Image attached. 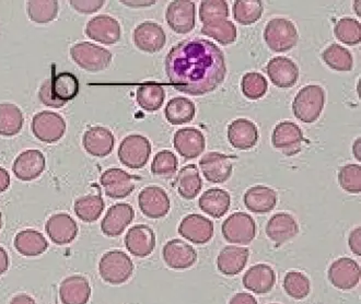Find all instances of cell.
Returning a JSON list of instances; mask_svg holds the SVG:
<instances>
[{"label": "cell", "instance_id": "58", "mask_svg": "<svg viewBox=\"0 0 361 304\" xmlns=\"http://www.w3.org/2000/svg\"><path fill=\"white\" fill-rule=\"evenodd\" d=\"M355 5H356V8H357V15L359 16V17H360V11H359V6H360V1H357L356 4H355Z\"/></svg>", "mask_w": 361, "mask_h": 304}, {"label": "cell", "instance_id": "13", "mask_svg": "<svg viewBox=\"0 0 361 304\" xmlns=\"http://www.w3.org/2000/svg\"><path fill=\"white\" fill-rule=\"evenodd\" d=\"M85 32L87 37L104 45L116 44L122 35L118 20L106 15L93 17L87 25Z\"/></svg>", "mask_w": 361, "mask_h": 304}, {"label": "cell", "instance_id": "36", "mask_svg": "<svg viewBox=\"0 0 361 304\" xmlns=\"http://www.w3.org/2000/svg\"><path fill=\"white\" fill-rule=\"evenodd\" d=\"M196 114V107L190 99L184 97H174L166 104L164 115L172 125H183L192 122Z\"/></svg>", "mask_w": 361, "mask_h": 304}, {"label": "cell", "instance_id": "47", "mask_svg": "<svg viewBox=\"0 0 361 304\" xmlns=\"http://www.w3.org/2000/svg\"><path fill=\"white\" fill-rule=\"evenodd\" d=\"M242 92L250 100H259L267 95L269 83L262 73H247L242 77Z\"/></svg>", "mask_w": 361, "mask_h": 304}, {"label": "cell", "instance_id": "8", "mask_svg": "<svg viewBox=\"0 0 361 304\" xmlns=\"http://www.w3.org/2000/svg\"><path fill=\"white\" fill-rule=\"evenodd\" d=\"M32 133L39 141L53 144L63 138L66 133V122L57 113L43 111L32 119Z\"/></svg>", "mask_w": 361, "mask_h": 304}, {"label": "cell", "instance_id": "17", "mask_svg": "<svg viewBox=\"0 0 361 304\" xmlns=\"http://www.w3.org/2000/svg\"><path fill=\"white\" fill-rule=\"evenodd\" d=\"M133 41L140 51L154 54L164 49L166 37L161 25L148 21L137 25L133 33Z\"/></svg>", "mask_w": 361, "mask_h": 304}, {"label": "cell", "instance_id": "54", "mask_svg": "<svg viewBox=\"0 0 361 304\" xmlns=\"http://www.w3.org/2000/svg\"><path fill=\"white\" fill-rule=\"evenodd\" d=\"M9 267V257L5 248L0 246V275H3Z\"/></svg>", "mask_w": 361, "mask_h": 304}, {"label": "cell", "instance_id": "40", "mask_svg": "<svg viewBox=\"0 0 361 304\" xmlns=\"http://www.w3.org/2000/svg\"><path fill=\"white\" fill-rule=\"evenodd\" d=\"M59 9L56 0H31L27 4V16L37 25H47L54 21L59 15Z\"/></svg>", "mask_w": 361, "mask_h": 304}, {"label": "cell", "instance_id": "3", "mask_svg": "<svg viewBox=\"0 0 361 304\" xmlns=\"http://www.w3.org/2000/svg\"><path fill=\"white\" fill-rule=\"evenodd\" d=\"M71 56L83 71L99 73L109 68L112 63V53L104 47L81 42L71 49Z\"/></svg>", "mask_w": 361, "mask_h": 304}, {"label": "cell", "instance_id": "41", "mask_svg": "<svg viewBox=\"0 0 361 304\" xmlns=\"http://www.w3.org/2000/svg\"><path fill=\"white\" fill-rule=\"evenodd\" d=\"M263 11L264 6L261 0H237L232 8L233 18L242 25H251L257 23Z\"/></svg>", "mask_w": 361, "mask_h": 304}, {"label": "cell", "instance_id": "18", "mask_svg": "<svg viewBox=\"0 0 361 304\" xmlns=\"http://www.w3.org/2000/svg\"><path fill=\"white\" fill-rule=\"evenodd\" d=\"M127 251L136 257H147L156 248V234L150 226L137 224L132 226L125 236Z\"/></svg>", "mask_w": 361, "mask_h": 304}, {"label": "cell", "instance_id": "23", "mask_svg": "<svg viewBox=\"0 0 361 304\" xmlns=\"http://www.w3.org/2000/svg\"><path fill=\"white\" fill-rule=\"evenodd\" d=\"M115 138L110 129L102 126L90 127L82 137V146L90 156L104 158L114 148Z\"/></svg>", "mask_w": 361, "mask_h": 304}, {"label": "cell", "instance_id": "60", "mask_svg": "<svg viewBox=\"0 0 361 304\" xmlns=\"http://www.w3.org/2000/svg\"><path fill=\"white\" fill-rule=\"evenodd\" d=\"M269 304H279V303H269Z\"/></svg>", "mask_w": 361, "mask_h": 304}, {"label": "cell", "instance_id": "2", "mask_svg": "<svg viewBox=\"0 0 361 304\" xmlns=\"http://www.w3.org/2000/svg\"><path fill=\"white\" fill-rule=\"evenodd\" d=\"M325 91L317 85H305L301 89L293 103V114L301 122L311 124L319 119L324 109Z\"/></svg>", "mask_w": 361, "mask_h": 304}, {"label": "cell", "instance_id": "50", "mask_svg": "<svg viewBox=\"0 0 361 304\" xmlns=\"http://www.w3.org/2000/svg\"><path fill=\"white\" fill-rule=\"evenodd\" d=\"M103 0H71V6L77 13L82 15H91L97 13L104 6Z\"/></svg>", "mask_w": 361, "mask_h": 304}, {"label": "cell", "instance_id": "10", "mask_svg": "<svg viewBox=\"0 0 361 304\" xmlns=\"http://www.w3.org/2000/svg\"><path fill=\"white\" fill-rule=\"evenodd\" d=\"M305 140L302 130L295 123L281 122L276 125L271 135V144L285 156L299 154Z\"/></svg>", "mask_w": 361, "mask_h": 304}, {"label": "cell", "instance_id": "45", "mask_svg": "<svg viewBox=\"0 0 361 304\" xmlns=\"http://www.w3.org/2000/svg\"><path fill=\"white\" fill-rule=\"evenodd\" d=\"M334 35L339 42L349 47L358 45L361 42V25L352 18L339 20L334 28Z\"/></svg>", "mask_w": 361, "mask_h": 304}, {"label": "cell", "instance_id": "59", "mask_svg": "<svg viewBox=\"0 0 361 304\" xmlns=\"http://www.w3.org/2000/svg\"><path fill=\"white\" fill-rule=\"evenodd\" d=\"M1 226H3V217H1V212H0V230H1Z\"/></svg>", "mask_w": 361, "mask_h": 304}, {"label": "cell", "instance_id": "25", "mask_svg": "<svg viewBox=\"0 0 361 304\" xmlns=\"http://www.w3.org/2000/svg\"><path fill=\"white\" fill-rule=\"evenodd\" d=\"M45 230L51 242L57 245L71 243L78 236L76 221L67 214H53L47 220Z\"/></svg>", "mask_w": 361, "mask_h": 304}, {"label": "cell", "instance_id": "22", "mask_svg": "<svg viewBox=\"0 0 361 304\" xmlns=\"http://www.w3.org/2000/svg\"><path fill=\"white\" fill-rule=\"evenodd\" d=\"M173 144L180 156L185 159H195L205 150L206 139L200 129L188 127L178 129L174 135Z\"/></svg>", "mask_w": 361, "mask_h": 304}, {"label": "cell", "instance_id": "51", "mask_svg": "<svg viewBox=\"0 0 361 304\" xmlns=\"http://www.w3.org/2000/svg\"><path fill=\"white\" fill-rule=\"evenodd\" d=\"M349 248L353 253L357 256L361 255V229L360 226H357L356 229L353 230L349 234L348 238Z\"/></svg>", "mask_w": 361, "mask_h": 304}, {"label": "cell", "instance_id": "48", "mask_svg": "<svg viewBox=\"0 0 361 304\" xmlns=\"http://www.w3.org/2000/svg\"><path fill=\"white\" fill-rule=\"evenodd\" d=\"M178 171V158L170 150H162L152 160V172L157 176L172 178Z\"/></svg>", "mask_w": 361, "mask_h": 304}, {"label": "cell", "instance_id": "24", "mask_svg": "<svg viewBox=\"0 0 361 304\" xmlns=\"http://www.w3.org/2000/svg\"><path fill=\"white\" fill-rule=\"evenodd\" d=\"M267 75L271 83L281 89L291 88L299 79V68L291 59L279 56L267 63Z\"/></svg>", "mask_w": 361, "mask_h": 304}, {"label": "cell", "instance_id": "53", "mask_svg": "<svg viewBox=\"0 0 361 304\" xmlns=\"http://www.w3.org/2000/svg\"><path fill=\"white\" fill-rule=\"evenodd\" d=\"M10 186V176L6 169L0 168V193L6 192Z\"/></svg>", "mask_w": 361, "mask_h": 304}, {"label": "cell", "instance_id": "35", "mask_svg": "<svg viewBox=\"0 0 361 304\" xmlns=\"http://www.w3.org/2000/svg\"><path fill=\"white\" fill-rule=\"evenodd\" d=\"M15 248L21 255L39 256L47 251L49 243L41 232L27 229L16 236Z\"/></svg>", "mask_w": 361, "mask_h": 304}, {"label": "cell", "instance_id": "39", "mask_svg": "<svg viewBox=\"0 0 361 304\" xmlns=\"http://www.w3.org/2000/svg\"><path fill=\"white\" fill-rule=\"evenodd\" d=\"M104 206V200L101 194H91L77 200L73 208L79 219L83 222H94L100 218Z\"/></svg>", "mask_w": 361, "mask_h": 304}, {"label": "cell", "instance_id": "33", "mask_svg": "<svg viewBox=\"0 0 361 304\" xmlns=\"http://www.w3.org/2000/svg\"><path fill=\"white\" fill-rule=\"evenodd\" d=\"M277 194L273 188L257 186L244 194V205L254 214H267L275 208Z\"/></svg>", "mask_w": 361, "mask_h": 304}, {"label": "cell", "instance_id": "4", "mask_svg": "<svg viewBox=\"0 0 361 304\" xmlns=\"http://www.w3.org/2000/svg\"><path fill=\"white\" fill-rule=\"evenodd\" d=\"M99 273L111 285H122L132 277L134 264L130 256L120 250L105 253L99 263Z\"/></svg>", "mask_w": 361, "mask_h": 304}, {"label": "cell", "instance_id": "31", "mask_svg": "<svg viewBox=\"0 0 361 304\" xmlns=\"http://www.w3.org/2000/svg\"><path fill=\"white\" fill-rule=\"evenodd\" d=\"M90 296V285L82 276H71L63 279L59 288V297L63 304H87Z\"/></svg>", "mask_w": 361, "mask_h": 304}, {"label": "cell", "instance_id": "5", "mask_svg": "<svg viewBox=\"0 0 361 304\" xmlns=\"http://www.w3.org/2000/svg\"><path fill=\"white\" fill-rule=\"evenodd\" d=\"M264 39L271 51L285 53L297 45L299 35L291 21L283 18H275L267 23L264 30Z\"/></svg>", "mask_w": 361, "mask_h": 304}, {"label": "cell", "instance_id": "43", "mask_svg": "<svg viewBox=\"0 0 361 304\" xmlns=\"http://www.w3.org/2000/svg\"><path fill=\"white\" fill-rule=\"evenodd\" d=\"M204 35L219 42L221 45H230L237 39V28L229 20H221L217 23H208L202 28Z\"/></svg>", "mask_w": 361, "mask_h": 304}, {"label": "cell", "instance_id": "38", "mask_svg": "<svg viewBox=\"0 0 361 304\" xmlns=\"http://www.w3.org/2000/svg\"><path fill=\"white\" fill-rule=\"evenodd\" d=\"M164 99L166 91L162 85L157 83H145L137 89V103L147 112H156L161 109Z\"/></svg>", "mask_w": 361, "mask_h": 304}, {"label": "cell", "instance_id": "1", "mask_svg": "<svg viewBox=\"0 0 361 304\" xmlns=\"http://www.w3.org/2000/svg\"><path fill=\"white\" fill-rule=\"evenodd\" d=\"M166 73L176 90L194 97L205 95L225 81V55L214 42L184 39L166 55Z\"/></svg>", "mask_w": 361, "mask_h": 304}, {"label": "cell", "instance_id": "7", "mask_svg": "<svg viewBox=\"0 0 361 304\" xmlns=\"http://www.w3.org/2000/svg\"><path fill=\"white\" fill-rule=\"evenodd\" d=\"M221 232L229 243L247 245L257 236V224L247 212H235L222 224Z\"/></svg>", "mask_w": 361, "mask_h": 304}, {"label": "cell", "instance_id": "20", "mask_svg": "<svg viewBox=\"0 0 361 304\" xmlns=\"http://www.w3.org/2000/svg\"><path fill=\"white\" fill-rule=\"evenodd\" d=\"M45 170V157L39 150H25L13 162L16 178L23 182H31L41 176Z\"/></svg>", "mask_w": 361, "mask_h": 304}, {"label": "cell", "instance_id": "34", "mask_svg": "<svg viewBox=\"0 0 361 304\" xmlns=\"http://www.w3.org/2000/svg\"><path fill=\"white\" fill-rule=\"evenodd\" d=\"M174 186L180 197L188 200H194L203 188V182L200 178L197 166L195 164H188L180 169L176 176Z\"/></svg>", "mask_w": 361, "mask_h": 304}, {"label": "cell", "instance_id": "32", "mask_svg": "<svg viewBox=\"0 0 361 304\" xmlns=\"http://www.w3.org/2000/svg\"><path fill=\"white\" fill-rule=\"evenodd\" d=\"M198 206L200 210L208 216L219 219L229 210L231 206V197L227 190L221 188H210L200 196Z\"/></svg>", "mask_w": 361, "mask_h": 304}, {"label": "cell", "instance_id": "55", "mask_svg": "<svg viewBox=\"0 0 361 304\" xmlns=\"http://www.w3.org/2000/svg\"><path fill=\"white\" fill-rule=\"evenodd\" d=\"M10 304H37V302L35 301L33 298L30 297L29 295H25V293H21V295L16 296Z\"/></svg>", "mask_w": 361, "mask_h": 304}, {"label": "cell", "instance_id": "12", "mask_svg": "<svg viewBox=\"0 0 361 304\" xmlns=\"http://www.w3.org/2000/svg\"><path fill=\"white\" fill-rule=\"evenodd\" d=\"M327 277L337 289H354L360 281V267L352 258H338L330 266Z\"/></svg>", "mask_w": 361, "mask_h": 304}, {"label": "cell", "instance_id": "30", "mask_svg": "<svg viewBox=\"0 0 361 304\" xmlns=\"http://www.w3.org/2000/svg\"><path fill=\"white\" fill-rule=\"evenodd\" d=\"M49 80V91L53 100L63 107L73 100L79 93V81L71 73H61L53 75Z\"/></svg>", "mask_w": 361, "mask_h": 304}, {"label": "cell", "instance_id": "37", "mask_svg": "<svg viewBox=\"0 0 361 304\" xmlns=\"http://www.w3.org/2000/svg\"><path fill=\"white\" fill-rule=\"evenodd\" d=\"M23 111L13 103H0V136L13 137L21 132Z\"/></svg>", "mask_w": 361, "mask_h": 304}, {"label": "cell", "instance_id": "14", "mask_svg": "<svg viewBox=\"0 0 361 304\" xmlns=\"http://www.w3.org/2000/svg\"><path fill=\"white\" fill-rule=\"evenodd\" d=\"M178 234L192 243L202 245L208 243L214 236V224L202 214H188L180 221Z\"/></svg>", "mask_w": 361, "mask_h": 304}, {"label": "cell", "instance_id": "11", "mask_svg": "<svg viewBox=\"0 0 361 304\" xmlns=\"http://www.w3.org/2000/svg\"><path fill=\"white\" fill-rule=\"evenodd\" d=\"M138 205L145 216L150 219H160L170 212L171 202L164 188L148 186L140 193Z\"/></svg>", "mask_w": 361, "mask_h": 304}, {"label": "cell", "instance_id": "6", "mask_svg": "<svg viewBox=\"0 0 361 304\" xmlns=\"http://www.w3.org/2000/svg\"><path fill=\"white\" fill-rule=\"evenodd\" d=\"M118 159L130 169H142L146 166L152 154V144L148 138L138 134L125 137L118 148Z\"/></svg>", "mask_w": 361, "mask_h": 304}, {"label": "cell", "instance_id": "9", "mask_svg": "<svg viewBox=\"0 0 361 304\" xmlns=\"http://www.w3.org/2000/svg\"><path fill=\"white\" fill-rule=\"evenodd\" d=\"M166 20L169 27L178 35L193 31L196 25V6L190 0L172 1L166 8Z\"/></svg>", "mask_w": 361, "mask_h": 304}, {"label": "cell", "instance_id": "26", "mask_svg": "<svg viewBox=\"0 0 361 304\" xmlns=\"http://www.w3.org/2000/svg\"><path fill=\"white\" fill-rule=\"evenodd\" d=\"M259 134L257 125L247 118H238L228 128V139L232 147L240 150H249L259 141Z\"/></svg>", "mask_w": 361, "mask_h": 304}, {"label": "cell", "instance_id": "27", "mask_svg": "<svg viewBox=\"0 0 361 304\" xmlns=\"http://www.w3.org/2000/svg\"><path fill=\"white\" fill-rule=\"evenodd\" d=\"M276 284L275 270L267 264L252 266L243 276V286L255 295H265Z\"/></svg>", "mask_w": 361, "mask_h": 304}, {"label": "cell", "instance_id": "46", "mask_svg": "<svg viewBox=\"0 0 361 304\" xmlns=\"http://www.w3.org/2000/svg\"><path fill=\"white\" fill-rule=\"evenodd\" d=\"M229 7L225 0H205L200 6V19L204 25L228 20Z\"/></svg>", "mask_w": 361, "mask_h": 304}, {"label": "cell", "instance_id": "15", "mask_svg": "<svg viewBox=\"0 0 361 304\" xmlns=\"http://www.w3.org/2000/svg\"><path fill=\"white\" fill-rule=\"evenodd\" d=\"M135 176H130L122 169L113 168L103 173L100 183L109 197L122 200L130 196L135 190Z\"/></svg>", "mask_w": 361, "mask_h": 304}, {"label": "cell", "instance_id": "57", "mask_svg": "<svg viewBox=\"0 0 361 304\" xmlns=\"http://www.w3.org/2000/svg\"><path fill=\"white\" fill-rule=\"evenodd\" d=\"M361 146H360V138H357L356 141H355L354 145H353V152H354V156L356 157L357 160H361Z\"/></svg>", "mask_w": 361, "mask_h": 304}, {"label": "cell", "instance_id": "52", "mask_svg": "<svg viewBox=\"0 0 361 304\" xmlns=\"http://www.w3.org/2000/svg\"><path fill=\"white\" fill-rule=\"evenodd\" d=\"M229 304H257V299L254 296L247 293V292H241L233 296L230 300Z\"/></svg>", "mask_w": 361, "mask_h": 304}, {"label": "cell", "instance_id": "49", "mask_svg": "<svg viewBox=\"0 0 361 304\" xmlns=\"http://www.w3.org/2000/svg\"><path fill=\"white\" fill-rule=\"evenodd\" d=\"M339 186L350 194L361 192V166L359 164H347L338 172Z\"/></svg>", "mask_w": 361, "mask_h": 304}, {"label": "cell", "instance_id": "42", "mask_svg": "<svg viewBox=\"0 0 361 304\" xmlns=\"http://www.w3.org/2000/svg\"><path fill=\"white\" fill-rule=\"evenodd\" d=\"M322 59L327 66L333 71H350L354 67L352 53L342 45H330L323 51Z\"/></svg>", "mask_w": 361, "mask_h": 304}, {"label": "cell", "instance_id": "16", "mask_svg": "<svg viewBox=\"0 0 361 304\" xmlns=\"http://www.w3.org/2000/svg\"><path fill=\"white\" fill-rule=\"evenodd\" d=\"M162 256L166 265L176 270L188 269L197 260L195 248L178 238L166 242L162 250Z\"/></svg>", "mask_w": 361, "mask_h": 304}, {"label": "cell", "instance_id": "44", "mask_svg": "<svg viewBox=\"0 0 361 304\" xmlns=\"http://www.w3.org/2000/svg\"><path fill=\"white\" fill-rule=\"evenodd\" d=\"M283 289L293 299H305L310 295V279L300 272H289L283 279Z\"/></svg>", "mask_w": 361, "mask_h": 304}, {"label": "cell", "instance_id": "28", "mask_svg": "<svg viewBox=\"0 0 361 304\" xmlns=\"http://www.w3.org/2000/svg\"><path fill=\"white\" fill-rule=\"evenodd\" d=\"M265 231L274 243L283 245L298 234L299 226L291 214L279 212L269 220Z\"/></svg>", "mask_w": 361, "mask_h": 304}, {"label": "cell", "instance_id": "19", "mask_svg": "<svg viewBox=\"0 0 361 304\" xmlns=\"http://www.w3.org/2000/svg\"><path fill=\"white\" fill-rule=\"evenodd\" d=\"M134 217V208L130 204L120 202L113 205L101 222V230L110 238L121 236L132 224Z\"/></svg>", "mask_w": 361, "mask_h": 304}, {"label": "cell", "instance_id": "21", "mask_svg": "<svg viewBox=\"0 0 361 304\" xmlns=\"http://www.w3.org/2000/svg\"><path fill=\"white\" fill-rule=\"evenodd\" d=\"M200 168L206 180L210 183H225L233 170L231 157L219 152H209L200 159Z\"/></svg>", "mask_w": 361, "mask_h": 304}, {"label": "cell", "instance_id": "29", "mask_svg": "<svg viewBox=\"0 0 361 304\" xmlns=\"http://www.w3.org/2000/svg\"><path fill=\"white\" fill-rule=\"evenodd\" d=\"M249 248L228 245L222 248L217 257V267L226 276L239 275L249 260Z\"/></svg>", "mask_w": 361, "mask_h": 304}, {"label": "cell", "instance_id": "56", "mask_svg": "<svg viewBox=\"0 0 361 304\" xmlns=\"http://www.w3.org/2000/svg\"><path fill=\"white\" fill-rule=\"evenodd\" d=\"M122 4L130 8H144L154 5L156 1H137L136 0V1H122Z\"/></svg>", "mask_w": 361, "mask_h": 304}]
</instances>
